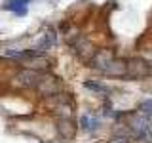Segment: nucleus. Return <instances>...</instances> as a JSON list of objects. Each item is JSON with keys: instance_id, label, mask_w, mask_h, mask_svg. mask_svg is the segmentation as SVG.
<instances>
[{"instance_id": "1", "label": "nucleus", "mask_w": 152, "mask_h": 143, "mask_svg": "<svg viewBox=\"0 0 152 143\" xmlns=\"http://www.w3.org/2000/svg\"><path fill=\"white\" fill-rule=\"evenodd\" d=\"M152 73V67L146 59L142 57H131V59L126 61V78L129 80H141L150 76Z\"/></svg>"}, {"instance_id": "2", "label": "nucleus", "mask_w": 152, "mask_h": 143, "mask_svg": "<svg viewBox=\"0 0 152 143\" xmlns=\"http://www.w3.org/2000/svg\"><path fill=\"white\" fill-rule=\"evenodd\" d=\"M72 46H74V54H76V57H78L82 63H91L93 55L97 54V50H95L93 42L88 40V38H84V36H78V38L72 42Z\"/></svg>"}, {"instance_id": "3", "label": "nucleus", "mask_w": 152, "mask_h": 143, "mask_svg": "<svg viewBox=\"0 0 152 143\" xmlns=\"http://www.w3.org/2000/svg\"><path fill=\"white\" fill-rule=\"evenodd\" d=\"M42 76H44L42 71H36V69L27 67V69L19 71V74L15 76V82L21 86V88H36V86L40 84Z\"/></svg>"}, {"instance_id": "4", "label": "nucleus", "mask_w": 152, "mask_h": 143, "mask_svg": "<svg viewBox=\"0 0 152 143\" xmlns=\"http://www.w3.org/2000/svg\"><path fill=\"white\" fill-rule=\"evenodd\" d=\"M36 90H38L42 95H55V94H59L61 84L57 82V78H53V76H48V74L44 73V76H42V80H40V84L36 86Z\"/></svg>"}, {"instance_id": "5", "label": "nucleus", "mask_w": 152, "mask_h": 143, "mask_svg": "<svg viewBox=\"0 0 152 143\" xmlns=\"http://www.w3.org/2000/svg\"><path fill=\"white\" fill-rule=\"evenodd\" d=\"M112 59H114L112 50H97V54H95L93 59H91V67H95L97 71H101V73H103Z\"/></svg>"}, {"instance_id": "6", "label": "nucleus", "mask_w": 152, "mask_h": 143, "mask_svg": "<svg viewBox=\"0 0 152 143\" xmlns=\"http://www.w3.org/2000/svg\"><path fill=\"white\" fill-rule=\"evenodd\" d=\"M107 76H112V78H120V76H126V59H114L108 63V67L103 71Z\"/></svg>"}, {"instance_id": "7", "label": "nucleus", "mask_w": 152, "mask_h": 143, "mask_svg": "<svg viewBox=\"0 0 152 143\" xmlns=\"http://www.w3.org/2000/svg\"><path fill=\"white\" fill-rule=\"evenodd\" d=\"M76 124L70 120V118H61L59 122H57V132H59L61 137H65V139H72L76 136Z\"/></svg>"}, {"instance_id": "8", "label": "nucleus", "mask_w": 152, "mask_h": 143, "mask_svg": "<svg viewBox=\"0 0 152 143\" xmlns=\"http://www.w3.org/2000/svg\"><path fill=\"white\" fill-rule=\"evenodd\" d=\"M80 124H82V130H86V132H91V130H97L99 120H95V118H89V116H82Z\"/></svg>"}, {"instance_id": "9", "label": "nucleus", "mask_w": 152, "mask_h": 143, "mask_svg": "<svg viewBox=\"0 0 152 143\" xmlns=\"http://www.w3.org/2000/svg\"><path fill=\"white\" fill-rule=\"evenodd\" d=\"M84 86L88 90H91V92H95V94H104V92H107V86H103V84H99V82H93V80H88Z\"/></svg>"}, {"instance_id": "10", "label": "nucleus", "mask_w": 152, "mask_h": 143, "mask_svg": "<svg viewBox=\"0 0 152 143\" xmlns=\"http://www.w3.org/2000/svg\"><path fill=\"white\" fill-rule=\"evenodd\" d=\"M139 113L146 114V116H150V114H152V101H150V99H145V101L139 103Z\"/></svg>"}, {"instance_id": "11", "label": "nucleus", "mask_w": 152, "mask_h": 143, "mask_svg": "<svg viewBox=\"0 0 152 143\" xmlns=\"http://www.w3.org/2000/svg\"><path fill=\"white\" fill-rule=\"evenodd\" d=\"M129 139L131 137H126V136H114L110 139V143H131Z\"/></svg>"}]
</instances>
